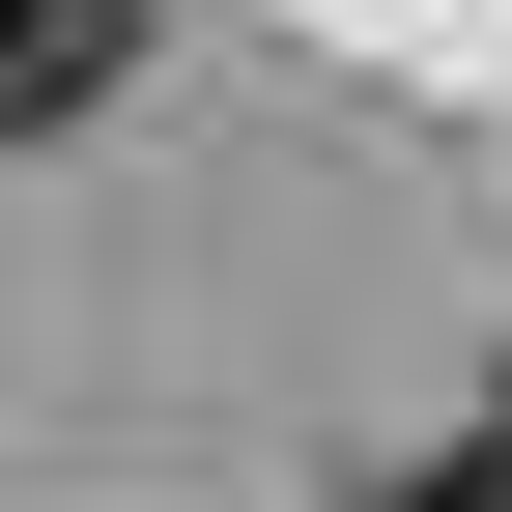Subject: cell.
I'll list each match as a JSON object with an SVG mask.
<instances>
[{
    "instance_id": "1",
    "label": "cell",
    "mask_w": 512,
    "mask_h": 512,
    "mask_svg": "<svg viewBox=\"0 0 512 512\" xmlns=\"http://www.w3.org/2000/svg\"><path fill=\"white\" fill-rule=\"evenodd\" d=\"M114 57H143V0H0V143H57Z\"/></svg>"
},
{
    "instance_id": "2",
    "label": "cell",
    "mask_w": 512,
    "mask_h": 512,
    "mask_svg": "<svg viewBox=\"0 0 512 512\" xmlns=\"http://www.w3.org/2000/svg\"><path fill=\"white\" fill-rule=\"evenodd\" d=\"M399 512H512V370H484V427H456V456H427Z\"/></svg>"
}]
</instances>
